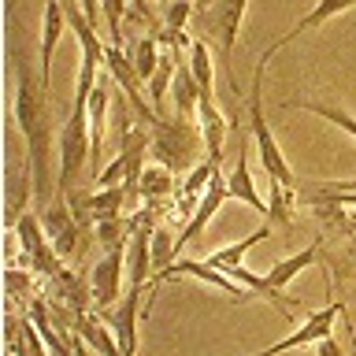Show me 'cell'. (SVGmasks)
I'll list each match as a JSON object with an SVG mask.
<instances>
[{"label": "cell", "instance_id": "1", "mask_svg": "<svg viewBox=\"0 0 356 356\" xmlns=\"http://www.w3.org/2000/svg\"><path fill=\"white\" fill-rule=\"evenodd\" d=\"M8 56H11V74H15V130L26 138V160L33 167V204L49 208L52 193V178H49V156H52V115H49V100H44V86L33 82L30 71V56L26 44L19 38V22L15 15H8Z\"/></svg>", "mask_w": 356, "mask_h": 356}, {"label": "cell", "instance_id": "2", "mask_svg": "<svg viewBox=\"0 0 356 356\" xmlns=\"http://www.w3.org/2000/svg\"><path fill=\"white\" fill-rule=\"evenodd\" d=\"M200 149H204V138H200L197 119L186 115H156L149 122V152L156 163L171 167V171H193L200 163Z\"/></svg>", "mask_w": 356, "mask_h": 356}, {"label": "cell", "instance_id": "3", "mask_svg": "<svg viewBox=\"0 0 356 356\" xmlns=\"http://www.w3.org/2000/svg\"><path fill=\"white\" fill-rule=\"evenodd\" d=\"M245 8H249V0H208V4L197 8V26L222 60V71H227V82L234 97H238V104H241V89H238V78H234V44H238V33L245 22Z\"/></svg>", "mask_w": 356, "mask_h": 356}, {"label": "cell", "instance_id": "4", "mask_svg": "<svg viewBox=\"0 0 356 356\" xmlns=\"http://www.w3.org/2000/svg\"><path fill=\"white\" fill-rule=\"evenodd\" d=\"M93 160V138H89V93L74 89V104L60 130V178H56V197H67L78 189V175Z\"/></svg>", "mask_w": 356, "mask_h": 356}, {"label": "cell", "instance_id": "5", "mask_svg": "<svg viewBox=\"0 0 356 356\" xmlns=\"http://www.w3.org/2000/svg\"><path fill=\"white\" fill-rule=\"evenodd\" d=\"M264 71L267 63H256V74H252V89H249V100H245V119H249V134H252V149L260 152V163L271 182L286 186V189H297V175L293 167L286 163L282 149H278L275 134H271V119L264 111Z\"/></svg>", "mask_w": 356, "mask_h": 356}, {"label": "cell", "instance_id": "6", "mask_svg": "<svg viewBox=\"0 0 356 356\" xmlns=\"http://www.w3.org/2000/svg\"><path fill=\"white\" fill-rule=\"evenodd\" d=\"M11 234H15L22 256H26L30 275L38 271V275H44V278H56V275L63 271V260H60V252L52 249L49 234H44V227H41V216L26 211V216H22L15 227H11Z\"/></svg>", "mask_w": 356, "mask_h": 356}, {"label": "cell", "instance_id": "7", "mask_svg": "<svg viewBox=\"0 0 356 356\" xmlns=\"http://www.w3.org/2000/svg\"><path fill=\"white\" fill-rule=\"evenodd\" d=\"M197 278V282H208V286H216V289H222L234 305H245V300H252V293L245 289L238 278H230L227 271H219V267H211L208 260H189V256H178V260L167 267V271H156L152 275V286H160V282H167V278Z\"/></svg>", "mask_w": 356, "mask_h": 356}, {"label": "cell", "instance_id": "8", "mask_svg": "<svg viewBox=\"0 0 356 356\" xmlns=\"http://www.w3.org/2000/svg\"><path fill=\"white\" fill-rule=\"evenodd\" d=\"M41 216V227H44V234H49V241H52V249L60 252V260H71V256L78 252V245H82L86 238V227L74 219V211H71V204H67V197H56L49 208H41L38 211Z\"/></svg>", "mask_w": 356, "mask_h": 356}, {"label": "cell", "instance_id": "9", "mask_svg": "<svg viewBox=\"0 0 356 356\" xmlns=\"http://www.w3.org/2000/svg\"><path fill=\"white\" fill-rule=\"evenodd\" d=\"M341 312H345V305H341V300H334V305L312 312V316L300 323V327L289 330L282 341L267 345V349H260V353H249V356H282L289 349H300V345H316L319 338H330V334H334V319H338Z\"/></svg>", "mask_w": 356, "mask_h": 356}, {"label": "cell", "instance_id": "10", "mask_svg": "<svg viewBox=\"0 0 356 356\" xmlns=\"http://www.w3.org/2000/svg\"><path fill=\"white\" fill-rule=\"evenodd\" d=\"M33 197V167L30 160H19L15 152L4 156V227L11 230L26 216V200Z\"/></svg>", "mask_w": 356, "mask_h": 356}, {"label": "cell", "instance_id": "11", "mask_svg": "<svg viewBox=\"0 0 356 356\" xmlns=\"http://www.w3.org/2000/svg\"><path fill=\"white\" fill-rule=\"evenodd\" d=\"M122 271H127V249L104 252L93 264V271H89V286H93V312H111L119 305Z\"/></svg>", "mask_w": 356, "mask_h": 356}, {"label": "cell", "instance_id": "12", "mask_svg": "<svg viewBox=\"0 0 356 356\" xmlns=\"http://www.w3.org/2000/svg\"><path fill=\"white\" fill-rule=\"evenodd\" d=\"M145 293H149V286H145V289H127V297H122L115 308H111V312H100V316H104V323L111 327V334H115L122 356H134V353H138V316H141Z\"/></svg>", "mask_w": 356, "mask_h": 356}, {"label": "cell", "instance_id": "13", "mask_svg": "<svg viewBox=\"0 0 356 356\" xmlns=\"http://www.w3.org/2000/svg\"><path fill=\"white\" fill-rule=\"evenodd\" d=\"M67 26L63 15V0H44V19H41V60H38V82L49 89L52 82V60H56V44H60Z\"/></svg>", "mask_w": 356, "mask_h": 356}, {"label": "cell", "instance_id": "14", "mask_svg": "<svg viewBox=\"0 0 356 356\" xmlns=\"http://www.w3.org/2000/svg\"><path fill=\"white\" fill-rule=\"evenodd\" d=\"M349 8H356V0H316L308 15H300V19L293 22V30H286L282 38L271 41V44H267V49L260 52V63H271V56L282 49V44H289L293 38H300V33H308V30H319L323 22H330L334 15H341V11H349Z\"/></svg>", "mask_w": 356, "mask_h": 356}, {"label": "cell", "instance_id": "15", "mask_svg": "<svg viewBox=\"0 0 356 356\" xmlns=\"http://www.w3.org/2000/svg\"><path fill=\"white\" fill-rule=\"evenodd\" d=\"M249 138L252 134L241 130V156L234 160L230 175H227V189L234 200H241V204H249L252 211H260V216L267 219V200L256 193V182H252V171H249Z\"/></svg>", "mask_w": 356, "mask_h": 356}, {"label": "cell", "instance_id": "16", "mask_svg": "<svg viewBox=\"0 0 356 356\" xmlns=\"http://www.w3.org/2000/svg\"><path fill=\"white\" fill-rule=\"evenodd\" d=\"M197 127H200V138H204L208 160H211V163H222V141H227L230 119L219 111V104H216V97H211V93H204V97H200Z\"/></svg>", "mask_w": 356, "mask_h": 356}, {"label": "cell", "instance_id": "17", "mask_svg": "<svg viewBox=\"0 0 356 356\" xmlns=\"http://www.w3.org/2000/svg\"><path fill=\"white\" fill-rule=\"evenodd\" d=\"M56 286V300H60L63 312H71V316H86L89 305H93V286H89L86 275H74V271H60L52 278Z\"/></svg>", "mask_w": 356, "mask_h": 356}, {"label": "cell", "instance_id": "18", "mask_svg": "<svg viewBox=\"0 0 356 356\" xmlns=\"http://www.w3.org/2000/svg\"><path fill=\"white\" fill-rule=\"evenodd\" d=\"M152 230H134L127 241V278L130 289H145L149 286V271H152Z\"/></svg>", "mask_w": 356, "mask_h": 356}, {"label": "cell", "instance_id": "19", "mask_svg": "<svg viewBox=\"0 0 356 356\" xmlns=\"http://www.w3.org/2000/svg\"><path fill=\"white\" fill-rule=\"evenodd\" d=\"M264 238H271V219H264L260 227L249 234V238H241V241H234V245H222V249L208 252V264H211V267H219V271H234V267H241V264H245V256H249L252 245H260Z\"/></svg>", "mask_w": 356, "mask_h": 356}, {"label": "cell", "instance_id": "20", "mask_svg": "<svg viewBox=\"0 0 356 356\" xmlns=\"http://www.w3.org/2000/svg\"><path fill=\"white\" fill-rule=\"evenodd\" d=\"M323 256V241H312L308 249H300V252H293V256H286V260H278L271 271H267V282L271 286H278V289H286L293 278L305 271V267H312Z\"/></svg>", "mask_w": 356, "mask_h": 356}, {"label": "cell", "instance_id": "21", "mask_svg": "<svg viewBox=\"0 0 356 356\" xmlns=\"http://www.w3.org/2000/svg\"><path fill=\"white\" fill-rule=\"evenodd\" d=\"M171 97H175V111L178 115H186V119H197V111H200V86H197V78L193 71H189V63L178 60V71H175V86H171Z\"/></svg>", "mask_w": 356, "mask_h": 356}, {"label": "cell", "instance_id": "22", "mask_svg": "<svg viewBox=\"0 0 356 356\" xmlns=\"http://www.w3.org/2000/svg\"><path fill=\"white\" fill-rule=\"evenodd\" d=\"M175 193H178L175 171L152 160V163L141 171V178H138V197H141V200H167V197H175Z\"/></svg>", "mask_w": 356, "mask_h": 356}, {"label": "cell", "instance_id": "23", "mask_svg": "<svg viewBox=\"0 0 356 356\" xmlns=\"http://www.w3.org/2000/svg\"><path fill=\"white\" fill-rule=\"evenodd\" d=\"M130 189L127 186H108V189H97L89 197V211H93V222H104V219H119L127 216V204H130Z\"/></svg>", "mask_w": 356, "mask_h": 356}, {"label": "cell", "instance_id": "24", "mask_svg": "<svg viewBox=\"0 0 356 356\" xmlns=\"http://www.w3.org/2000/svg\"><path fill=\"white\" fill-rule=\"evenodd\" d=\"M175 71H178V52L175 49H163V56H160V67L152 71V78H149V97H152V108H156V115H163V100H167V93H171V86H175Z\"/></svg>", "mask_w": 356, "mask_h": 356}, {"label": "cell", "instance_id": "25", "mask_svg": "<svg viewBox=\"0 0 356 356\" xmlns=\"http://www.w3.org/2000/svg\"><path fill=\"white\" fill-rule=\"evenodd\" d=\"M286 108H300V111H308V115H319V119H327L330 127H338L345 130L349 138L356 141V115H349L341 104H327V100H286Z\"/></svg>", "mask_w": 356, "mask_h": 356}, {"label": "cell", "instance_id": "26", "mask_svg": "<svg viewBox=\"0 0 356 356\" xmlns=\"http://www.w3.org/2000/svg\"><path fill=\"white\" fill-rule=\"evenodd\" d=\"M149 241H152V267H160V271H167L178 256V230H171V222H156L152 234H149Z\"/></svg>", "mask_w": 356, "mask_h": 356}, {"label": "cell", "instance_id": "27", "mask_svg": "<svg viewBox=\"0 0 356 356\" xmlns=\"http://www.w3.org/2000/svg\"><path fill=\"white\" fill-rule=\"evenodd\" d=\"M160 56H163V49H160V38H156V33H149V38H138V41H134L130 60H134V71H138V78H141L145 86H149L152 71L160 67Z\"/></svg>", "mask_w": 356, "mask_h": 356}, {"label": "cell", "instance_id": "28", "mask_svg": "<svg viewBox=\"0 0 356 356\" xmlns=\"http://www.w3.org/2000/svg\"><path fill=\"white\" fill-rule=\"evenodd\" d=\"M189 71H193L200 93H211L216 89V74H211V44L204 38H193V49H189Z\"/></svg>", "mask_w": 356, "mask_h": 356}, {"label": "cell", "instance_id": "29", "mask_svg": "<svg viewBox=\"0 0 356 356\" xmlns=\"http://www.w3.org/2000/svg\"><path fill=\"white\" fill-rule=\"evenodd\" d=\"M130 234H134L130 216H119V219L97 222V227H93V241H100L108 252H115V249H122V241H130Z\"/></svg>", "mask_w": 356, "mask_h": 356}, {"label": "cell", "instance_id": "30", "mask_svg": "<svg viewBox=\"0 0 356 356\" xmlns=\"http://www.w3.org/2000/svg\"><path fill=\"white\" fill-rule=\"evenodd\" d=\"M193 15H197V0H167V8H163V33H171V38L186 33V22Z\"/></svg>", "mask_w": 356, "mask_h": 356}, {"label": "cell", "instance_id": "31", "mask_svg": "<svg viewBox=\"0 0 356 356\" xmlns=\"http://www.w3.org/2000/svg\"><path fill=\"white\" fill-rule=\"evenodd\" d=\"M216 171H219V163H211V160H200L193 171L186 175V182H182V189L178 193H186V197H204V189L211 186V178H216Z\"/></svg>", "mask_w": 356, "mask_h": 356}, {"label": "cell", "instance_id": "32", "mask_svg": "<svg viewBox=\"0 0 356 356\" xmlns=\"http://www.w3.org/2000/svg\"><path fill=\"white\" fill-rule=\"evenodd\" d=\"M127 4H130V0H100V15H104V22H108L111 44H122V19L130 15Z\"/></svg>", "mask_w": 356, "mask_h": 356}, {"label": "cell", "instance_id": "33", "mask_svg": "<svg viewBox=\"0 0 356 356\" xmlns=\"http://www.w3.org/2000/svg\"><path fill=\"white\" fill-rule=\"evenodd\" d=\"M127 182V160H122V156H115V160H111L104 171L97 175V189H108V186H122Z\"/></svg>", "mask_w": 356, "mask_h": 356}, {"label": "cell", "instance_id": "34", "mask_svg": "<svg viewBox=\"0 0 356 356\" xmlns=\"http://www.w3.org/2000/svg\"><path fill=\"white\" fill-rule=\"evenodd\" d=\"M316 356H345V353H341V345L334 341V334H330V338H319L316 341Z\"/></svg>", "mask_w": 356, "mask_h": 356}, {"label": "cell", "instance_id": "35", "mask_svg": "<svg viewBox=\"0 0 356 356\" xmlns=\"http://www.w3.org/2000/svg\"><path fill=\"white\" fill-rule=\"evenodd\" d=\"M78 8H82V15L93 22V26H97L100 19H104V15H100V0H78Z\"/></svg>", "mask_w": 356, "mask_h": 356}, {"label": "cell", "instance_id": "36", "mask_svg": "<svg viewBox=\"0 0 356 356\" xmlns=\"http://www.w3.org/2000/svg\"><path fill=\"white\" fill-rule=\"evenodd\" d=\"M130 4H134V11H138L141 19H149V15H152V4H149V0H130Z\"/></svg>", "mask_w": 356, "mask_h": 356}, {"label": "cell", "instance_id": "37", "mask_svg": "<svg viewBox=\"0 0 356 356\" xmlns=\"http://www.w3.org/2000/svg\"><path fill=\"white\" fill-rule=\"evenodd\" d=\"M4 8H8V15H15V8H19V0H8V4H4Z\"/></svg>", "mask_w": 356, "mask_h": 356}]
</instances>
